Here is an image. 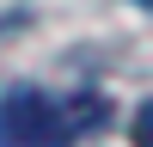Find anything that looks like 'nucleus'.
<instances>
[{"instance_id": "f03ea898", "label": "nucleus", "mask_w": 153, "mask_h": 147, "mask_svg": "<svg viewBox=\"0 0 153 147\" xmlns=\"http://www.w3.org/2000/svg\"><path fill=\"white\" fill-rule=\"evenodd\" d=\"M129 135H135V147H153V98L141 110H135V122H129Z\"/></svg>"}, {"instance_id": "f257e3e1", "label": "nucleus", "mask_w": 153, "mask_h": 147, "mask_svg": "<svg viewBox=\"0 0 153 147\" xmlns=\"http://www.w3.org/2000/svg\"><path fill=\"white\" fill-rule=\"evenodd\" d=\"M74 122L80 117H68V104L37 86H12L0 98V147H68Z\"/></svg>"}]
</instances>
